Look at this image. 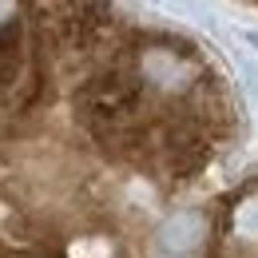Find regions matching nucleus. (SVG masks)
Returning <instances> with one entry per match:
<instances>
[{"instance_id": "1", "label": "nucleus", "mask_w": 258, "mask_h": 258, "mask_svg": "<svg viewBox=\"0 0 258 258\" xmlns=\"http://www.w3.org/2000/svg\"><path fill=\"white\" fill-rule=\"evenodd\" d=\"M238 135L191 36L119 0H0V258H171Z\"/></svg>"}, {"instance_id": "2", "label": "nucleus", "mask_w": 258, "mask_h": 258, "mask_svg": "<svg viewBox=\"0 0 258 258\" xmlns=\"http://www.w3.org/2000/svg\"><path fill=\"white\" fill-rule=\"evenodd\" d=\"M171 258H258V171L203 199L191 242Z\"/></svg>"}, {"instance_id": "3", "label": "nucleus", "mask_w": 258, "mask_h": 258, "mask_svg": "<svg viewBox=\"0 0 258 258\" xmlns=\"http://www.w3.org/2000/svg\"><path fill=\"white\" fill-rule=\"evenodd\" d=\"M242 4H254V8H258V0H242Z\"/></svg>"}]
</instances>
